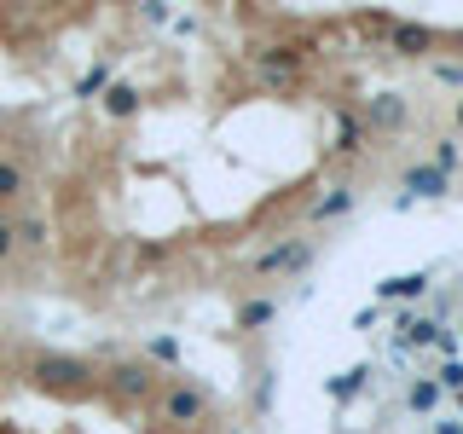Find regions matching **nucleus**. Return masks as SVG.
<instances>
[]
</instances>
